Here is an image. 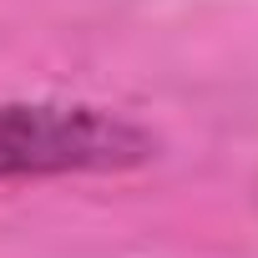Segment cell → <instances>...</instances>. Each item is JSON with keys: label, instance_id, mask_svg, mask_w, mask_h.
<instances>
[{"label": "cell", "instance_id": "obj_1", "mask_svg": "<svg viewBox=\"0 0 258 258\" xmlns=\"http://www.w3.org/2000/svg\"><path fill=\"white\" fill-rule=\"evenodd\" d=\"M157 157V137L86 101H0V182L126 172Z\"/></svg>", "mask_w": 258, "mask_h": 258}]
</instances>
